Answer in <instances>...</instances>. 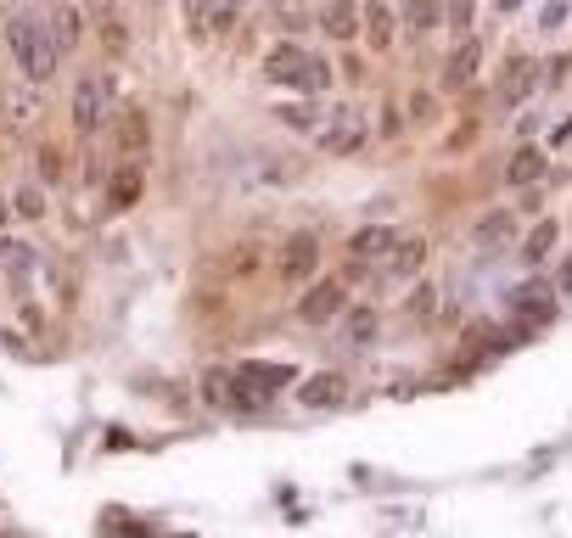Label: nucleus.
<instances>
[{
  "instance_id": "obj_10",
  "label": "nucleus",
  "mask_w": 572,
  "mask_h": 538,
  "mask_svg": "<svg viewBox=\"0 0 572 538\" xmlns=\"http://www.w3.org/2000/svg\"><path fill=\"white\" fill-rule=\"evenodd\" d=\"M337 309H343V286L337 281H320L315 292H309V298H303V320H309V326H326V320H337Z\"/></svg>"
},
{
  "instance_id": "obj_1",
  "label": "nucleus",
  "mask_w": 572,
  "mask_h": 538,
  "mask_svg": "<svg viewBox=\"0 0 572 538\" xmlns=\"http://www.w3.org/2000/svg\"><path fill=\"white\" fill-rule=\"evenodd\" d=\"M6 45H12L17 68L29 73L34 85H40V79H51V73H57V62H62V45H57V34L45 29L40 17H17L12 29H6Z\"/></svg>"
},
{
  "instance_id": "obj_26",
  "label": "nucleus",
  "mask_w": 572,
  "mask_h": 538,
  "mask_svg": "<svg viewBox=\"0 0 572 538\" xmlns=\"http://www.w3.org/2000/svg\"><path fill=\"white\" fill-rule=\"evenodd\" d=\"M6 107H12V113H17V118H29V113H34V107H40V96H34V90H29V85H12V96H6Z\"/></svg>"
},
{
  "instance_id": "obj_9",
  "label": "nucleus",
  "mask_w": 572,
  "mask_h": 538,
  "mask_svg": "<svg viewBox=\"0 0 572 538\" xmlns=\"http://www.w3.org/2000/svg\"><path fill=\"white\" fill-rule=\"evenodd\" d=\"M477 62H483V45L477 40H460L455 45V57H449V68H444V90H466L477 79Z\"/></svg>"
},
{
  "instance_id": "obj_15",
  "label": "nucleus",
  "mask_w": 572,
  "mask_h": 538,
  "mask_svg": "<svg viewBox=\"0 0 572 538\" xmlns=\"http://www.w3.org/2000/svg\"><path fill=\"white\" fill-rule=\"evenodd\" d=\"M421 258H427V241H421V236L399 241V247L387 253V275H415V269H421Z\"/></svg>"
},
{
  "instance_id": "obj_25",
  "label": "nucleus",
  "mask_w": 572,
  "mask_h": 538,
  "mask_svg": "<svg viewBox=\"0 0 572 538\" xmlns=\"http://www.w3.org/2000/svg\"><path fill=\"white\" fill-rule=\"evenodd\" d=\"M135 191H141V174L124 169V174H118V185H113V202H118V208H129V202H135Z\"/></svg>"
},
{
  "instance_id": "obj_4",
  "label": "nucleus",
  "mask_w": 572,
  "mask_h": 538,
  "mask_svg": "<svg viewBox=\"0 0 572 538\" xmlns=\"http://www.w3.org/2000/svg\"><path fill=\"white\" fill-rule=\"evenodd\" d=\"M303 73H309V51H303V45H275L270 57H264V79L281 85V90H298Z\"/></svg>"
},
{
  "instance_id": "obj_6",
  "label": "nucleus",
  "mask_w": 572,
  "mask_h": 538,
  "mask_svg": "<svg viewBox=\"0 0 572 538\" xmlns=\"http://www.w3.org/2000/svg\"><path fill=\"white\" fill-rule=\"evenodd\" d=\"M101 118H107V79H79V90H73V124H79V135H90Z\"/></svg>"
},
{
  "instance_id": "obj_3",
  "label": "nucleus",
  "mask_w": 572,
  "mask_h": 538,
  "mask_svg": "<svg viewBox=\"0 0 572 538\" xmlns=\"http://www.w3.org/2000/svg\"><path fill=\"white\" fill-rule=\"evenodd\" d=\"M365 135H371V124H365V107L343 101V107H337V113L320 124V152L348 157V152H359V146H365Z\"/></svg>"
},
{
  "instance_id": "obj_16",
  "label": "nucleus",
  "mask_w": 572,
  "mask_h": 538,
  "mask_svg": "<svg viewBox=\"0 0 572 538\" xmlns=\"http://www.w3.org/2000/svg\"><path fill=\"white\" fill-rule=\"evenodd\" d=\"M365 34H371L376 51H387V45H393V12H387L382 0H365Z\"/></svg>"
},
{
  "instance_id": "obj_18",
  "label": "nucleus",
  "mask_w": 572,
  "mask_h": 538,
  "mask_svg": "<svg viewBox=\"0 0 572 538\" xmlns=\"http://www.w3.org/2000/svg\"><path fill=\"white\" fill-rule=\"evenodd\" d=\"M438 17H444V6H438V0H410V6H404V23H410L415 34H427Z\"/></svg>"
},
{
  "instance_id": "obj_33",
  "label": "nucleus",
  "mask_w": 572,
  "mask_h": 538,
  "mask_svg": "<svg viewBox=\"0 0 572 538\" xmlns=\"http://www.w3.org/2000/svg\"><path fill=\"white\" fill-rule=\"evenodd\" d=\"M556 141H572V118H567V124H561V135H556Z\"/></svg>"
},
{
  "instance_id": "obj_17",
  "label": "nucleus",
  "mask_w": 572,
  "mask_h": 538,
  "mask_svg": "<svg viewBox=\"0 0 572 538\" xmlns=\"http://www.w3.org/2000/svg\"><path fill=\"white\" fill-rule=\"evenodd\" d=\"M0 264L12 269L17 281H29L34 269H40V253H34V247H23V241H0Z\"/></svg>"
},
{
  "instance_id": "obj_23",
  "label": "nucleus",
  "mask_w": 572,
  "mask_h": 538,
  "mask_svg": "<svg viewBox=\"0 0 572 538\" xmlns=\"http://www.w3.org/2000/svg\"><path fill=\"white\" fill-rule=\"evenodd\" d=\"M208 12H214V0H186V23L197 40H208Z\"/></svg>"
},
{
  "instance_id": "obj_7",
  "label": "nucleus",
  "mask_w": 572,
  "mask_h": 538,
  "mask_svg": "<svg viewBox=\"0 0 572 538\" xmlns=\"http://www.w3.org/2000/svg\"><path fill=\"white\" fill-rule=\"evenodd\" d=\"M533 85H539V62L533 57H511L500 73V101L505 107H522V101L533 96Z\"/></svg>"
},
{
  "instance_id": "obj_12",
  "label": "nucleus",
  "mask_w": 572,
  "mask_h": 538,
  "mask_svg": "<svg viewBox=\"0 0 572 538\" xmlns=\"http://www.w3.org/2000/svg\"><path fill=\"white\" fill-rule=\"evenodd\" d=\"M298 398L309 404V410H326V404H343V398H348V382L337 376V370H326V376H309Z\"/></svg>"
},
{
  "instance_id": "obj_5",
  "label": "nucleus",
  "mask_w": 572,
  "mask_h": 538,
  "mask_svg": "<svg viewBox=\"0 0 572 538\" xmlns=\"http://www.w3.org/2000/svg\"><path fill=\"white\" fill-rule=\"evenodd\" d=\"M320 264V241L309 236V230H298V236L281 247V281H309Z\"/></svg>"
},
{
  "instance_id": "obj_13",
  "label": "nucleus",
  "mask_w": 572,
  "mask_h": 538,
  "mask_svg": "<svg viewBox=\"0 0 572 538\" xmlns=\"http://www.w3.org/2000/svg\"><path fill=\"white\" fill-rule=\"evenodd\" d=\"M550 309H556V303H550V286H544V281H528V286H522V292H516V314H522L528 326H539V320H550Z\"/></svg>"
},
{
  "instance_id": "obj_34",
  "label": "nucleus",
  "mask_w": 572,
  "mask_h": 538,
  "mask_svg": "<svg viewBox=\"0 0 572 538\" xmlns=\"http://www.w3.org/2000/svg\"><path fill=\"white\" fill-rule=\"evenodd\" d=\"M561 286H567V292H572V258H567V275H561Z\"/></svg>"
},
{
  "instance_id": "obj_31",
  "label": "nucleus",
  "mask_w": 572,
  "mask_h": 538,
  "mask_svg": "<svg viewBox=\"0 0 572 538\" xmlns=\"http://www.w3.org/2000/svg\"><path fill=\"white\" fill-rule=\"evenodd\" d=\"M40 174H45V180H57V174H62V157L51 152V146H45V152H40Z\"/></svg>"
},
{
  "instance_id": "obj_28",
  "label": "nucleus",
  "mask_w": 572,
  "mask_h": 538,
  "mask_svg": "<svg viewBox=\"0 0 572 538\" xmlns=\"http://www.w3.org/2000/svg\"><path fill=\"white\" fill-rule=\"evenodd\" d=\"M376 331V314L371 309H354V320H348V342H365Z\"/></svg>"
},
{
  "instance_id": "obj_22",
  "label": "nucleus",
  "mask_w": 572,
  "mask_h": 538,
  "mask_svg": "<svg viewBox=\"0 0 572 538\" xmlns=\"http://www.w3.org/2000/svg\"><path fill=\"white\" fill-rule=\"evenodd\" d=\"M124 152H146V118L124 113Z\"/></svg>"
},
{
  "instance_id": "obj_19",
  "label": "nucleus",
  "mask_w": 572,
  "mask_h": 538,
  "mask_svg": "<svg viewBox=\"0 0 572 538\" xmlns=\"http://www.w3.org/2000/svg\"><path fill=\"white\" fill-rule=\"evenodd\" d=\"M477 241H483V247H494V241H511V213H488L483 225H477Z\"/></svg>"
},
{
  "instance_id": "obj_30",
  "label": "nucleus",
  "mask_w": 572,
  "mask_h": 538,
  "mask_svg": "<svg viewBox=\"0 0 572 538\" xmlns=\"http://www.w3.org/2000/svg\"><path fill=\"white\" fill-rule=\"evenodd\" d=\"M17 213H29V219H40V213H45V197H40V191H23V197H17Z\"/></svg>"
},
{
  "instance_id": "obj_29",
  "label": "nucleus",
  "mask_w": 572,
  "mask_h": 538,
  "mask_svg": "<svg viewBox=\"0 0 572 538\" xmlns=\"http://www.w3.org/2000/svg\"><path fill=\"white\" fill-rule=\"evenodd\" d=\"M444 17L455 23V34H466V29H472V0H449Z\"/></svg>"
},
{
  "instance_id": "obj_35",
  "label": "nucleus",
  "mask_w": 572,
  "mask_h": 538,
  "mask_svg": "<svg viewBox=\"0 0 572 538\" xmlns=\"http://www.w3.org/2000/svg\"><path fill=\"white\" fill-rule=\"evenodd\" d=\"M0 225H6V202H0Z\"/></svg>"
},
{
  "instance_id": "obj_27",
  "label": "nucleus",
  "mask_w": 572,
  "mask_h": 538,
  "mask_svg": "<svg viewBox=\"0 0 572 538\" xmlns=\"http://www.w3.org/2000/svg\"><path fill=\"white\" fill-rule=\"evenodd\" d=\"M550 247H556V225L544 219V225H539V230H533V236H528V258H544V253H550Z\"/></svg>"
},
{
  "instance_id": "obj_21",
  "label": "nucleus",
  "mask_w": 572,
  "mask_h": 538,
  "mask_svg": "<svg viewBox=\"0 0 572 538\" xmlns=\"http://www.w3.org/2000/svg\"><path fill=\"white\" fill-rule=\"evenodd\" d=\"M281 124H292V129H320V107H281Z\"/></svg>"
},
{
  "instance_id": "obj_32",
  "label": "nucleus",
  "mask_w": 572,
  "mask_h": 538,
  "mask_svg": "<svg viewBox=\"0 0 572 538\" xmlns=\"http://www.w3.org/2000/svg\"><path fill=\"white\" fill-rule=\"evenodd\" d=\"M494 6H500V12H516V6H522V0H494Z\"/></svg>"
},
{
  "instance_id": "obj_11",
  "label": "nucleus",
  "mask_w": 572,
  "mask_h": 538,
  "mask_svg": "<svg viewBox=\"0 0 572 538\" xmlns=\"http://www.w3.org/2000/svg\"><path fill=\"white\" fill-rule=\"evenodd\" d=\"M320 29H326L331 40H354L359 34V0H326V6H320Z\"/></svg>"
},
{
  "instance_id": "obj_8",
  "label": "nucleus",
  "mask_w": 572,
  "mask_h": 538,
  "mask_svg": "<svg viewBox=\"0 0 572 538\" xmlns=\"http://www.w3.org/2000/svg\"><path fill=\"white\" fill-rule=\"evenodd\" d=\"M393 247H399V236H393L387 225H365L354 241H348V253L365 258V264H387V253H393Z\"/></svg>"
},
{
  "instance_id": "obj_14",
  "label": "nucleus",
  "mask_w": 572,
  "mask_h": 538,
  "mask_svg": "<svg viewBox=\"0 0 572 538\" xmlns=\"http://www.w3.org/2000/svg\"><path fill=\"white\" fill-rule=\"evenodd\" d=\"M505 180H511V185H539L544 180V152H539V146H522V152L505 163Z\"/></svg>"
},
{
  "instance_id": "obj_20",
  "label": "nucleus",
  "mask_w": 572,
  "mask_h": 538,
  "mask_svg": "<svg viewBox=\"0 0 572 538\" xmlns=\"http://www.w3.org/2000/svg\"><path fill=\"white\" fill-rule=\"evenodd\" d=\"M331 85V68H326V62H320V57H309V73H303V96H320V90H326Z\"/></svg>"
},
{
  "instance_id": "obj_2",
  "label": "nucleus",
  "mask_w": 572,
  "mask_h": 538,
  "mask_svg": "<svg viewBox=\"0 0 572 538\" xmlns=\"http://www.w3.org/2000/svg\"><path fill=\"white\" fill-rule=\"evenodd\" d=\"M286 382H292L286 365H242L230 376V404H236V410H264V404H275V393H281Z\"/></svg>"
},
{
  "instance_id": "obj_24",
  "label": "nucleus",
  "mask_w": 572,
  "mask_h": 538,
  "mask_svg": "<svg viewBox=\"0 0 572 538\" xmlns=\"http://www.w3.org/2000/svg\"><path fill=\"white\" fill-rule=\"evenodd\" d=\"M57 45H62V51H73V45H79V17H73L68 6L57 12Z\"/></svg>"
}]
</instances>
